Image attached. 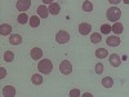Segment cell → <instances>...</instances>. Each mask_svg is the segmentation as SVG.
<instances>
[{
	"label": "cell",
	"mask_w": 129,
	"mask_h": 97,
	"mask_svg": "<svg viewBox=\"0 0 129 97\" xmlns=\"http://www.w3.org/2000/svg\"><path fill=\"white\" fill-rule=\"evenodd\" d=\"M38 69L40 72L43 74H50L52 70H53V63L50 60H41L39 63H38Z\"/></svg>",
	"instance_id": "1"
},
{
	"label": "cell",
	"mask_w": 129,
	"mask_h": 97,
	"mask_svg": "<svg viewBox=\"0 0 129 97\" xmlns=\"http://www.w3.org/2000/svg\"><path fill=\"white\" fill-rule=\"evenodd\" d=\"M120 16H121V10L119 8H116V7L109 8V10H107V13H106L107 19L112 21V22H116V21L120 18Z\"/></svg>",
	"instance_id": "2"
},
{
	"label": "cell",
	"mask_w": 129,
	"mask_h": 97,
	"mask_svg": "<svg viewBox=\"0 0 129 97\" xmlns=\"http://www.w3.org/2000/svg\"><path fill=\"white\" fill-rule=\"evenodd\" d=\"M59 70H61V72H62L63 75L71 74V72H72V65H71V62L67 61V60L62 61L61 65H59Z\"/></svg>",
	"instance_id": "3"
},
{
	"label": "cell",
	"mask_w": 129,
	"mask_h": 97,
	"mask_svg": "<svg viewBox=\"0 0 129 97\" xmlns=\"http://www.w3.org/2000/svg\"><path fill=\"white\" fill-rule=\"evenodd\" d=\"M56 40L57 43H59V44H64V43H67L70 40V35H69V32L67 31H58L57 32V35H56Z\"/></svg>",
	"instance_id": "4"
},
{
	"label": "cell",
	"mask_w": 129,
	"mask_h": 97,
	"mask_svg": "<svg viewBox=\"0 0 129 97\" xmlns=\"http://www.w3.org/2000/svg\"><path fill=\"white\" fill-rule=\"evenodd\" d=\"M16 7L21 12H25V10H27L31 7V0H18Z\"/></svg>",
	"instance_id": "5"
},
{
	"label": "cell",
	"mask_w": 129,
	"mask_h": 97,
	"mask_svg": "<svg viewBox=\"0 0 129 97\" xmlns=\"http://www.w3.org/2000/svg\"><path fill=\"white\" fill-rule=\"evenodd\" d=\"M92 31V26L87 22H84V23H80L79 25V32L81 35H88L89 32Z\"/></svg>",
	"instance_id": "6"
},
{
	"label": "cell",
	"mask_w": 129,
	"mask_h": 97,
	"mask_svg": "<svg viewBox=\"0 0 129 97\" xmlns=\"http://www.w3.org/2000/svg\"><path fill=\"white\" fill-rule=\"evenodd\" d=\"M3 96L4 97H14L16 96V89L12 85H7L3 88Z\"/></svg>",
	"instance_id": "7"
},
{
	"label": "cell",
	"mask_w": 129,
	"mask_h": 97,
	"mask_svg": "<svg viewBox=\"0 0 129 97\" xmlns=\"http://www.w3.org/2000/svg\"><path fill=\"white\" fill-rule=\"evenodd\" d=\"M106 43L110 47H117V45H120L121 40H120L119 36H109V38H107V40H106Z\"/></svg>",
	"instance_id": "8"
},
{
	"label": "cell",
	"mask_w": 129,
	"mask_h": 97,
	"mask_svg": "<svg viewBox=\"0 0 129 97\" xmlns=\"http://www.w3.org/2000/svg\"><path fill=\"white\" fill-rule=\"evenodd\" d=\"M110 63H111V66H114V67H119L120 63H121V60H120L119 55L112 53V55L110 56Z\"/></svg>",
	"instance_id": "9"
},
{
	"label": "cell",
	"mask_w": 129,
	"mask_h": 97,
	"mask_svg": "<svg viewBox=\"0 0 129 97\" xmlns=\"http://www.w3.org/2000/svg\"><path fill=\"white\" fill-rule=\"evenodd\" d=\"M9 41L12 45H19L21 43H22V36L19 34H13V35L9 36Z\"/></svg>",
	"instance_id": "10"
},
{
	"label": "cell",
	"mask_w": 129,
	"mask_h": 97,
	"mask_svg": "<svg viewBox=\"0 0 129 97\" xmlns=\"http://www.w3.org/2000/svg\"><path fill=\"white\" fill-rule=\"evenodd\" d=\"M38 14L41 18H47L49 14V9L47 8V5H39L38 7Z\"/></svg>",
	"instance_id": "11"
},
{
	"label": "cell",
	"mask_w": 129,
	"mask_h": 97,
	"mask_svg": "<svg viewBox=\"0 0 129 97\" xmlns=\"http://www.w3.org/2000/svg\"><path fill=\"white\" fill-rule=\"evenodd\" d=\"M49 13L50 14H54V16H57L58 13H59V9H61V7H59V4H57V3H52V4H49Z\"/></svg>",
	"instance_id": "12"
},
{
	"label": "cell",
	"mask_w": 129,
	"mask_h": 97,
	"mask_svg": "<svg viewBox=\"0 0 129 97\" xmlns=\"http://www.w3.org/2000/svg\"><path fill=\"white\" fill-rule=\"evenodd\" d=\"M10 31H12V26L8 25V23H3L2 26H0V34L2 35H9Z\"/></svg>",
	"instance_id": "13"
},
{
	"label": "cell",
	"mask_w": 129,
	"mask_h": 97,
	"mask_svg": "<svg viewBox=\"0 0 129 97\" xmlns=\"http://www.w3.org/2000/svg\"><path fill=\"white\" fill-rule=\"evenodd\" d=\"M43 56V51L40 48H32L31 49V57L34 60H40Z\"/></svg>",
	"instance_id": "14"
},
{
	"label": "cell",
	"mask_w": 129,
	"mask_h": 97,
	"mask_svg": "<svg viewBox=\"0 0 129 97\" xmlns=\"http://www.w3.org/2000/svg\"><path fill=\"white\" fill-rule=\"evenodd\" d=\"M102 85L105 88H111L112 85H114V79L111 77H106L102 79Z\"/></svg>",
	"instance_id": "15"
},
{
	"label": "cell",
	"mask_w": 129,
	"mask_h": 97,
	"mask_svg": "<svg viewBox=\"0 0 129 97\" xmlns=\"http://www.w3.org/2000/svg\"><path fill=\"white\" fill-rule=\"evenodd\" d=\"M123 30H124V27H123V25H121L120 22H115V23H114V26H112V32H115L116 35L121 34Z\"/></svg>",
	"instance_id": "16"
},
{
	"label": "cell",
	"mask_w": 129,
	"mask_h": 97,
	"mask_svg": "<svg viewBox=\"0 0 129 97\" xmlns=\"http://www.w3.org/2000/svg\"><path fill=\"white\" fill-rule=\"evenodd\" d=\"M31 82L34 83L35 85H40L43 83V78H41V75L40 74H34L31 77Z\"/></svg>",
	"instance_id": "17"
},
{
	"label": "cell",
	"mask_w": 129,
	"mask_h": 97,
	"mask_svg": "<svg viewBox=\"0 0 129 97\" xmlns=\"http://www.w3.org/2000/svg\"><path fill=\"white\" fill-rule=\"evenodd\" d=\"M107 55H109V52H107L105 48H98L95 51V56L98 58H105V57H107Z\"/></svg>",
	"instance_id": "18"
},
{
	"label": "cell",
	"mask_w": 129,
	"mask_h": 97,
	"mask_svg": "<svg viewBox=\"0 0 129 97\" xmlns=\"http://www.w3.org/2000/svg\"><path fill=\"white\" fill-rule=\"evenodd\" d=\"M28 23H30L31 27H38V26L40 25V19H39V17H36V16H32V17H30Z\"/></svg>",
	"instance_id": "19"
},
{
	"label": "cell",
	"mask_w": 129,
	"mask_h": 97,
	"mask_svg": "<svg viewBox=\"0 0 129 97\" xmlns=\"http://www.w3.org/2000/svg\"><path fill=\"white\" fill-rule=\"evenodd\" d=\"M83 10H84V12H92V10H93V4L89 2V0H85V2L83 3Z\"/></svg>",
	"instance_id": "20"
},
{
	"label": "cell",
	"mask_w": 129,
	"mask_h": 97,
	"mask_svg": "<svg viewBox=\"0 0 129 97\" xmlns=\"http://www.w3.org/2000/svg\"><path fill=\"white\" fill-rule=\"evenodd\" d=\"M17 19H18V23H21V25H26V22H27V21H28L30 18H28V16H27L26 13H23V12H22V13H21V14L18 16V18H17Z\"/></svg>",
	"instance_id": "21"
},
{
	"label": "cell",
	"mask_w": 129,
	"mask_h": 97,
	"mask_svg": "<svg viewBox=\"0 0 129 97\" xmlns=\"http://www.w3.org/2000/svg\"><path fill=\"white\" fill-rule=\"evenodd\" d=\"M111 31H112V27L109 23H103L101 26V32H102V34H105V35H109Z\"/></svg>",
	"instance_id": "22"
},
{
	"label": "cell",
	"mask_w": 129,
	"mask_h": 97,
	"mask_svg": "<svg viewBox=\"0 0 129 97\" xmlns=\"http://www.w3.org/2000/svg\"><path fill=\"white\" fill-rule=\"evenodd\" d=\"M4 60H5V62H12L14 60V53L12 51H7L4 53Z\"/></svg>",
	"instance_id": "23"
},
{
	"label": "cell",
	"mask_w": 129,
	"mask_h": 97,
	"mask_svg": "<svg viewBox=\"0 0 129 97\" xmlns=\"http://www.w3.org/2000/svg\"><path fill=\"white\" fill-rule=\"evenodd\" d=\"M101 39H102V36H101V34H98V32H93V34L90 35V41H92V43H94V44L100 43V41H101Z\"/></svg>",
	"instance_id": "24"
},
{
	"label": "cell",
	"mask_w": 129,
	"mask_h": 97,
	"mask_svg": "<svg viewBox=\"0 0 129 97\" xmlns=\"http://www.w3.org/2000/svg\"><path fill=\"white\" fill-rule=\"evenodd\" d=\"M94 69H95V72H97V74H102V72H103V65H102L101 62H98V63L95 65Z\"/></svg>",
	"instance_id": "25"
},
{
	"label": "cell",
	"mask_w": 129,
	"mask_h": 97,
	"mask_svg": "<svg viewBox=\"0 0 129 97\" xmlns=\"http://www.w3.org/2000/svg\"><path fill=\"white\" fill-rule=\"evenodd\" d=\"M80 96V91L79 89H71L70 91V97H78Z\"/></svg>",
	"instance_id": "26"
},
{
	"label": "cell",
	"mask_w": 129,
	"mask_h": 97,
	"mask_svg": "<svg viewBox=\"0 0 129 97\" xmlns=\"http://www.w3.org/2000/svg\"><path fill=\"white\" fill-rule=\"evenodd\" d=\"M0 72H2V74H0V78L3 79V78L5 77V75H7V70H5L4 67H2V69H0Z\"/></svg>",
	"instance_id": "27"
},
{
	"label": "cell",
	"mask_w": 129,
	"mask_h": 97,
	"mask_svg": "<svg viewBox=\"0 0 129 97\" xmlns=\"http://www.w3.org/2000/svg\"><path fill=\"white\" fill-rule=\"evenodd\" d=\"M109 2L111 3V4H114V5H116V4H119L121 0H109Z\"/></svg>",
	"instance_id": "28"
},
{
	"label": "cell",
	"mask_w": 129,
	"mask_h": 97,
	"mask_svg": "<svg viewBox=\"0 0 129 97\" xmlns=\"http://www.w3.org/2000/svg\"><path fill=\"white\" fill-rule=\"evenodd\" d=\"M41 2L44 3V4H52V3H53V0H41Z\"/></svg>",
	"instance_id": "29"
},
{
	"label": "cell",
	"mask_w": 129,
	"mask_h": 97,
	"mask_svg": "<svg viewBox=\"0 0 129 97\" xmlns=\"http://www.w3.org/2000/svg\"><path fill=\"white\" fill-rule=\"evenodd\" d=\"M84 96H85V97H88V96H89V97H92V93H85Z\"/></svg>",
	"instance_id": "30"
},
{
	"label": "cell",
	"mask_w": 129,
	"mask_h": 97,
	"mask_svg": "<svg viewBox=\"0 0 129 97\" xmlns=\"http://www.w3.org/2000/svg\"><path fill=\"white\" fill-rule=\"evenodd\" d=\"M123 2H124L125 4H129V0H123Z\"/></svg>",
	"instance_id": "31"
}]
</instances>
